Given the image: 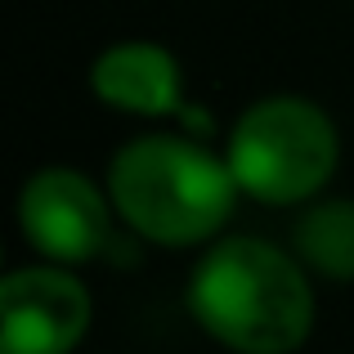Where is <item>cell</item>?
<instances>
[{
	"label": "cell",
	"mask_w": 354,
	"mask_h": 354,
	"mask_svg": "<svg viewBox=\"0 0 354 354\" xmlns=\"http://www.w3.org/2000/svg\"><path fill=\"white\" fill-rule=\"evenodd\" d=\"M90 95L104 108H117L126 117H180L184 68L162 41H117L104 45L90 63Z\"/></svg>",
	"instance_id": "6"
},
{
	"label": "cell",
	"mask_w": 354,
	"mask_h": 354,
	"mask_svg": "<svg viewBox=\"0 0 354 354\" xmlns=\"http://www.w3.org/2000/svg\"><path fill=\"white\" fill-rule=\"evenodd\" d=\"M117 220L153 247H211L229 225L242 189L225 153L193 135H135L108 162Z\"/></svg>",
	"instance_id": "2"
},
{
	"label": "cell",
	"mask_w": 354,
	"mask_h": 354,
	"mask_svg": "<svg viewBox=\"0 0 354 354\" xmlns=\"http://www.w3.org/2000/svg\"><path fill=\"white\" fill-rule=\"evenodd\" d=\"M90 319V287L68 265L41 260L0 278V354H72Z\"/></svg>",
	"instance_id": "5"
},
{
	"label": "cell",
	"mask_w": 354,
	"mask_h": 354,
	"mask_svg": "<svg viewBox=\"0 0 354 354\" xmlns=\"http://www.w3.org/2000/svg\"><path fill=\"white\" fill-rule=\"evenodd\" d=\"M18 229L41 260L77 269L117 247V207L77 166H41L18 189Z\"/></svg>",
	"instance_id": "4"
},
{
	"label": "cell",
	"mask_w": 354,
	"mask_h": 354,
	"mask_svg": "<svg viewBox=\"0 0 354 354\" xmlns=\"http://www.w3.org/2000/svg\"><path fill=\"white\" fill-rule=\"evenodd\" d=\"M189 314L234 354H296L314 332L310 269L269 238H216L189 274Z\"/></svg>",
	"instance_id": "1"
},
{
	"label": "cell",
	"mask_w": 354,
	"mask_h": 354,
	"mask_svg": "<svg viewBox=\"0 0 354 354\" xmlns=\"http://www.w3.org/2000/svg\"><path fill=\"white\" fill-rule=\"evenodd\" d=\"M292 251L314 278L354 283V198H314L292 225Z\"/></svg>",
	"instance_id": "7"
},
{
	"label": "cell",
	"mask_w": 354,
	"mask_h": 354,
	"mask_svg": "<svg viewBox=\"0 0 354 354\" xmlns=\"http://www.w3.org/2000/svg\"><path fill=\"white\" fill-rule=\"evenodd\" d=\"M225 162L242 198L260 207H310L341 162L337 121L305 95H265L229 126Z\"/></svg>",
	"instance_id": "3"
}]
</instances>
